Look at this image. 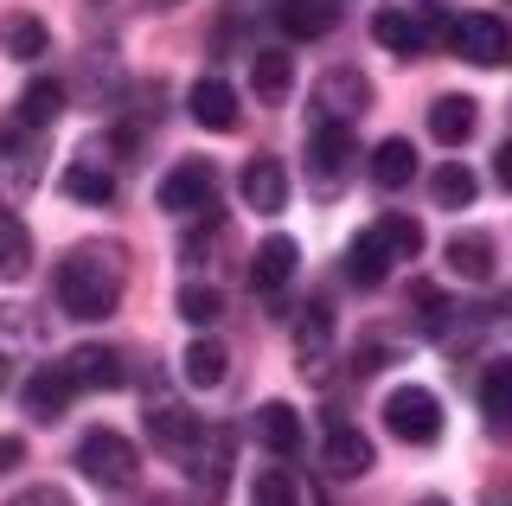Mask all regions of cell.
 I'll list each match as a JSON object with an SVG mask.
<instances>
[{"label":"cell","mask_w":512,"mask_h":506,"mask_svg":"<svg viewBox=\"0 0 512 506\" xmlns=\"http://www.w3.org/2000/svg\"><path fill=\"white\" fill-rule=\"evenodd\" d=\"M295 270H301V244L276 231V237H263L256 257H250V289L256 295H282L288 282H295Z\"/></svg>","instance_id":"7c38bea8"},{"label":"cell","mask_w":512,"mask_h":506,"mask_svg":"<svg viewBox=\"0 0 512 506\" xmlns=\"http://www.w3.org/2000/svg\"><path fill=\"white\" fill-rule=\"evenodd\" d=\"M237 193H244L250 212L276 218L288 205V167L276 161V154H256V161H244V173H237Z\"/></svg>","instance_id":"8fae6325"},{"label":"cell","mask_w":512,"mask_h":506,"mask_svg":"<svg viewBox=\"0 0 512 506\" xmlns=\"http://www.w3.org/2000/svg\"><path fill=\"white\" fill-rule=\"evenodd\" d=\"M384 430H391L397 442H410V449H429V442L442 436V404H436V391L397 385L391 398H384Z\"/></svg>","instance_id":"5b68a950"},{"label":"cell","mask_w":512,"mask_h":506,"mask_svg":"<svg viewBox=\"0 0 512 506\" xmlns=\"http://www.w3.org/2000/svg\"><path fill=\"white\" fill-rule=\"evenodd\" d=\"M288 77H295L288 52H276V45H269V52H250V90H256L263 103H282V97H288Z\"/></svg>","instance_id":"4dcf8cb0"},{"label":"cell","mask_w":512,"mask_h":506,"mask_svg":"<svg viewBox=\"0 0 512 506\" xmlns=\"http://www.w3.org/2000/svg\"><path fill=\"white\" fill-rule=\"evenodd\" d=\"M64 366L77 372V385H84V391H116L122 385V353H116V346H77Z\"/></svg>","instance_id":"83f0119b"},{"label":"cell","mask_w":512,"mask_h":506,"mask_svg":"<svg viewBox=\"0 0 512 506\" xmlns=\"http://www.w3.org/2000/svg\"><path fill=\"white\" fill-rule=\"evenodd\" d=\"M135 468H141V449L122 430H90L84 442H77V474H84L90 487L122 494V487H135Z\"/></svg>","instance_id":"3957f363"},{"label":"cell","mask_w":512,"mask_h":506,"mask_svg":"<svg viewBox=\"0 0 512 506\" xmlns=\"http://www.w3.org/2000/svg\"><path fill=\"white\" fill-rule=\"evenodd\" d=\"M224 372H231V353H224L218 340H192L186 353H180V378H186L192 391H218Z\"/></svg>","instance_id":"484cf974"},{"label":"cell","mask_w":512,"mask_h":506,"mask_svg":"<svg viewBox=\"0 0 512 506\" xmlns=\"http://www.w3.org/2000/svg\"><path fill=\"white\" fill-rule=\"evenodd\" d=\"M199 436H205L199 417H186V410L173 404L167 391H154V398H148V442H154V449H167V455H180V462H186Z\"/></svg>","instance_id":"4fadbf2b"},{"label":"cell","mask_w":512,"mask_h":506,"mask_svg":"<svg viewBox=\"0 0 512 506\" xmlns=\"http://www.w3.org/2000/svg\"><path fill=\"white\" fill-rule=\"evenodd\" d=\"M474 193H480V180H474L461 161H442L436 180H429V199H436L442 212H461V205H474Z\"/></svg>","instance_id":"1f68e13d"},{"label":"cell","mask_w":512,"mask_h":506,"mask_svg":"<svg viewBox=\"0 0 512 506\" xmlns=\"http://www.w3.org/2000/svg\"><path fill=\"white\" fill-rule=\"evenodd\" d=\"M39 148H45V135H39V129H26L20 116L0 129V180H7L13 193L39 186Z\"/></svg>","instance_id":"30bf717a"},{"label":"cell","mask_w":512,"mask_h":506,"mask_svg":"<svg viewBox=\"0 0 512 506\" xmlns=\"http://www.w3.org/2000/svg\"><path fill=\"white\" fill-rule=\"evenodd\" d=\"M276 26L288 39H327L340 26V0H276Z\"/></svg>","instance_id":"ac0fdd59"},{"label":"cell","mask_w":512,"mask_h":506,"mask_svg":"<svg viewBox=\"0 0 512 506\" xmlns=\"http://www.w3.org/2000/svg\"><path fill=\"white\" fill-rule=\"evenodd\" d=\"M7 378H13V372H7V359H0V391H7Z\"/></svg>","instance_id":"b9f144b4"},{"label":"cell","mask_w":512,"mask_h":506,"mask_svg":"<svg viewBox=\"0 0 512 506\" xmlns=\"http://www.w3.org/2000/svg\"><path fill=\"white\" fill-rule=\"evenodd\" d=\"M416 506H448V500H442V494H423V500H416Z\"/></svg>","instance_id":"60d3db41"},{"label":"cell","mask_w":512,"mask_h":506,"mask_svg":"<svg viewBox=\"0 0 512 506\" xmlns=\"http://www.w3.org/2000/svg\"><path fill=\"white\" fill-rule=\"evenodd\" d=\"M231 468H237V430H205L186 455V487L199 506H218L231 494Z\"/></svg>","instance_id":"277c9868"},{"label":"cell","mask_w":512,"mask_h":506,"mask_svg":"<svg viewBox=\"0 0 512 506\" xmlns=\"http://www.w3.org/2000/svg\"><path fill=\"white\" fill-rule=\"evenodd\" d=\"M480 417L493 436H512V353L480 372Z\"/></svg>","instance_id":"ffe728a7"},{"label":"cell","mask_w":512,"mask_h":506,"mask_svg":"<svg viewBox=\"0 0 512 506\" xmlns=\"http://www.w3.org/2000/svg\"><path fill=\"white\" fill-rule=\"evenodd\" d=\"M384 353H391L384 340H359V346H352V372H378V366H384Z\"/></svg>","instance_id":"8d00e7d4"},{"label":"cell","mask_w":512,"mask_h":506,"mask_svg":"<svg viewBox=\"0 0 512 506\" xmlns=\"http://www.w3.org/2000/svg\"><path fill=\"white\" fill-rule=\"evenodd\" d=\"M493 180H500V193H512V141L493 154Z\"/></svg>","instance_id":"f35d334b"},{"label":"cell","mask_w":512,"mask_h":506,"mask_svg":"<svg viewBox=\"0 0 512 506\" xmlns=\"http://www.w3.org/2000/svg\"><path fill=\"white\" fill-rule=\"evenodd\" d=\"M448 45H455V58H468V65H506L512 58V33L500 13H461L455 26H448Z\"/></svg>","instance_id":"ba28073f"},{"label":"cell","mask_w":512,"mask_h":506,"mask_svg":"<svg viewBox=\"0 0 512 506\" xmlns=\"http://www.w3.org/2000/svg\"><path fill=\"white\" fill-rule=\"evenodd\" d=\"M77 391H84V385H77V372H71V366H39V372H32L26 385H20V410H26L32 423H58L64 410H71Z\"/></svg>","instance_id":"9c48e42d"},{"label":"cell","mask_w":512,"mask_h":506,"mask_svg":"<svg viewBox=\"0 0 512 506\" xmlns=\"http://www.w3.org/2000/svg\"><path fill=\"white\" fill-rule=\"evenodd\" d=\"M474 122H480L474 97H436L429 103V135H436L442 148H461V141L474 135Z\"/></svg>","instance_id":"4316f807"},{"label":"cell","mask_w":512,"mask_h":506,"mask_svg":"<svg viewBox=\"0 0 512 506\" xmlns=\"http://www.w3.org/2000/svg\"><path fill=\"white\" fill-rule=\"evenodd\" d=\"M372 39L384 45V52H397V58H423L429 52V20L423 13H404V7H384L378 20H372Z\"/></svg>","instance_id":"e0dca14e"},{"label":"cell","mask_w":512,"mask_h":506,"mask_svg":"<svg viewBox=\"0 0 512 506\" xmlns=\"http://www.w3.org/2000/svg\"><path fill=\"white\" fill-rule=\"evenodd\" d=\"M186 109H192V122L212 129V135H231L237 129V90L224 84V77H199V84L186 90Z\"/></svg>","instance_id":"2e32d148"},{"label":"cell","mask_w":512,"mask_h":506,"mask_svg":"<svg viewBox=\"0 0 512 506\" xmlns=\"http://www.w3.org/2000/svg\"><path fill=\"white\" fill-rule=\"evenodd\" d=\"M250 506H314V494H301V481L288 468H263L250 481Z\"/></svg>","instance_id":"d6a6232c"},{"label":"cell","mask_w":512,"mask_h":506,"mask_svg":"<svg viewBox=\"0 0 512 506\" xmlns=\"http://www.w3.org/2000/svg\"><path fill=\"white\" fill-rule=\"evenodd\" d=\"M314 506H327V494H314Z\"/></svg>","instance_id":"7bdbcfd3"},{"label":"cell","mask_w":512,"mask_h":506,"mask_svg":"<svg viewBox=\"0 0 512 506\" xmlns=\"http://www.w3.org/2000/svg\"><path fill=\"white\" fill-rule=\"evenodd\" d=\"M314 122H359L372 109V77L352 71V65H333L327 77L314 84Z\"/></svg>","instance_id":"52a82bcc"},{"label":"cell","mask_w":512,"mask_h":506,"mask_svg":"<svg viewBox=\"0 0 512 506\" xmlns=\"http://www.w3.org/2000/svg\"><path fill=\"white\" fill-rule=\"evenodd\" d=\"M32 270V231L20 225V212L0 205V282H20Z\"/></svg>","instance_id":"f546056e"},{"label":"cell","mask_w":512,"mask_h":506,"mask_svg":"<svg viewBox=\"0 0 512 506\" xmlns=\"http://www.w3.org/2000/svg\"><path fill=\"white\" fill-rule=\"evenodd\" d=\"M352 167H359V135H352V122H314L308 129V186L320 199H333L352 180Z\"/></svg>","instance_id":"7a4b0ae2"},{"label":"cell","mask_w":512,"mask_h":506,"mask_svg":"<svg viewBox=\"0 0 512 506\" xmlns=\"http://www.w3.org/2000/svg\"><path fill=\"white\" fill-rule=\"evenodd\" d=\"M391 244H384V231L372 225V231H359V237H352V250H346V282H352V289H378V282L384 276H391Z\"/></svg>","instance_id":"d6986e66"},{"label":"cell","mask_w":512,"mask_h":506,"mask_svg":"<svg viewBox=\"0 0 512 506\" xmlns=\"http://www.w3.org/2000/svg\"><path fill=\"white\" fill-rule=\"evenodd\" d=\"M365 173H372L378 193H404V186L416 180V148H410L404 135L378 141V148H372V167H365Z\"/></svg>","instance_id":"44dd1931"},{"label":"cell","mask_w":512,"mask_h":506,"mask_svg":"<svg viewBox=\"0 0 512 506\" xmlns=\"http://www.w3.org/2000/svg\"><path fill=\"white\" fill-rule=\"evenodd\" d=\"M7 506H77V500L64 494V487H52V481H39V487H20V494H13Z\"/></svg>","instance_id":"d590c367"},{"label":"cell","mask_w":512,"mask_h":506,"mask_svg":"<svg viewBox=\"0 0 512 506\" xmlns=\"http://www.w3.org/2000/svg\"><path fill=\"white\" fill-rule=\"evenodd\" d=\"M295 353H301V366H308L314 378L327 372V353H333V314H327V302H308V308H301Z\"/></svg>","instance_id":"7402d4cb"},{"label":"cell","mask_w":512,"mask_h":506,"mask_svg":"<svg viewBox=\"0 0 512 506\" xmlns=\"http://www.w3.org/2000/svg\"><path fill=\"white\" fill-rule=\"evenodd\" d=\"M109 167H116V161H103V148L90 141V148L77 154L71 167H64V199H77V205H109V199H116V173H109Z\"/></svg>","instance_id":"9a60e30c"},{"label":"cell","mask_w":512,"mask_h":506,"mask_svg":"<svg viewBox=\"0 0 512 506\" xmlns=\"http://www.w3.org/2000/svg\"><path fill=\"white\" fill-rule=\"evenodd\" d=\"M320 468H327L333 481H359V474H372L378 468L372 436L352 430V423H333V430H327V449H320Z\"/></svg>","instance_id":"5bb4252c"},{"label":"cell","mask_w":512,"mask_h":506,"mask_svg":"<svg viewBox=\"0 0 512 506\" xmlns=\"http://www.w3.org/2000/svg\"><path fill=\"white\" fill-rule=\"evenodd\" d=\"M173 308H180V321H192V327H212L224 302H218V289H212V282H186Z\"/></svg>","instance_id":"e575fe53"},{"label":"cell","mask_w":512,"mask_h":506,"mask_svg":"<svg viewBox=\"0 0 512 506\" xmlns=\"http://www.w3.org/2000/svg\"><path fill=\"white\" fill-rule=\"evenodd\" d=\"M250 436L263 442L269 455H295L301 449V417L288 404H256V417H250Z\"/></svg>","instance_id":"cb8c5ba5"},{"label":"cell","mask_w":512,"mask_h":506,"mask_svg":"<svg viewBox=\"0 0 512 506\" xmlns=\"http://www.w3.org/2000/svg\"><path fill=\"white\" fill-rule=\"evenodd\" d=\"M378 231H384V244H391V257H397V263H410L416 250H423V225H416V218H404V212H384V218H378Z\"/></svg>","instance_id":"836d02e7"},{"label":"cell","mask_w":512,"mask_h":506,"mask_svg":"<svg viewBox=\"0 0 512 506\" xmlns=\"http://www.w3.org/2000/svg\"><path fill=\"white\" fill-rule=\"evenodd\" d=\"M0 45H7V58H20V65H39V58L52 52V33H45L39 13H7V20H0Z\"/></svg>","instance_id":"d4e9b609"},{"label":"cell","mask_w":512,"mask_h":506,"mask_svg":"<svg viewBox=\"0 0 512 506\" xmlns=\"http://www.w3.org/2000/svg\"><path fill=\"white\" fill-rule=\"evenodd\" d=\"M148 7H160V13H167V7H186V0H148Z\"/></svg>","instance_id":"ab89813d"},{"label":"cell","mask_w":512,"mask_h":506,"mask_svg":"<svg viewBox=\"0 0 512 506\" xmlns=\"http://www.w3.org/2000/svg\"><path fill=\"white\" fill-rule=\"evenodd\" d=\"M58 308L71 321H109L122 302V282H128V263H122V244H77L71 257L58 263Z\"/></svg>","instance_id":"6da1fadb"},{"label":"cell","mask_w":512,"mask_h":506,"mask_svg":"<svg viewBox=\"0 0 512 506\" xmlns=\"http://www.w3.org/2000/svg\"><path fill=\"white\" fill-rule=\"evenodd\" d=\"M212 199H218V167L212 161H180V167L160 173V186H154V205L173 212V218L212 212Z\"/></svg>","instance_id":"8992f818"},{"label":"cell","mask_w":512,"mask_h":506,"mask_svg":"<svg viewBox=\"0 0 512 506\" xmlns=\"http://www.w3.org/2000/svg\"><path fill=\"white\" fill-rule=\"evenodd\" d=\"M0 314H7V308H0Z\"/></svg>","instance_id":"ee69618b"},{"label":"cell","mask_w":512,"mask_h":506,"mask_svg":"<svg viewBox=\"0 0 512 506\" xmlns=\"http://www.w3.org/2000/svg\"><path fill=\"white\" fill-rule=\"evenodd\" d=\"M442 257H448V270H455L461 282H487L493 276V237L487 231H455L442 244Z\"/></svg>","instance_id":"603a6c76"},{"label":"cell","mask_w":512,"mask_h":506,"mask_svg":"<svg viewBox=\"0 0 512 506\" xmlns=\"http://www.w3.org/2000/svg\"><path fill=\"white\" fill-rule=\"evenodd\" d=\"M13 116H20L26 129L45 135V129L64 116V84H58V77H32V84L20 90V109H13Z\"/></svg>","instance_id":"f1b7e54d"},{"label":"cell","mask_w":512,"mask_h":506,"mask_svg":"<svg viewBox=\"0 0 512 506\" xmlns=\"http://www.w3.org/2000/svg\"><path fill=\"white\" fill-rule=\"evenodd\" d=\"M20 462H26V442L20 436H0V474H13Z\"/></svg>","instance_id":"74e56055"}]
</instances>
